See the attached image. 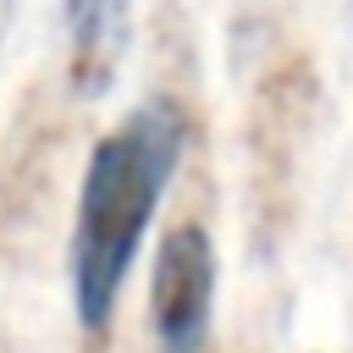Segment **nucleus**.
Masks as SVG:
<instances>
[{
  "label": "nucleus",
  "mask_w": 353,
  "mask_h": 353,
  "mask_svg": "<svg viewBox=\"0 0 353 353\" xmlns=\"http://www.w3.org/2000/svg\"><path fill=\"white\" fill-rule=\"evenodd\" d=\"M188 121L171 99L132 105L83 165L72 243H66V276H72V309L88 336H105L127 287V270L149 237V221L182 165Z\"/></svg>",
  "instance_id": "1"
},
{
  "label": "nucleus",
  "mask_w": 353,
  "mask_h": 353,
  "mask_svg": "<svg viewBox=\"0 0 353 353\" xmlns=\"http://www.w3.org/2000/svg\"><path fill=\"white\" fill-rule=\"evenodd\" d=\"M66 39H72V61H66L72 88L105 94L127 39V0H66Z\"/></svg>",
  "instance_id": "3"
},
{
  "label": "nucleus",
  "mask_w": 353,
  "mask_h": 353,
  "mask_svg": "<svg viewBox=\"0 0 353 353\" xmlns=\"http://www.w3.org/2000/svg\"><path fill=\"white\" fill-rule=\"evenodd\" d=\"M215 243L199 221H176L149 265V331L154 353H210L215 325Z\"/></svg>",
  "instance_id": "2"
}]
</instances>
